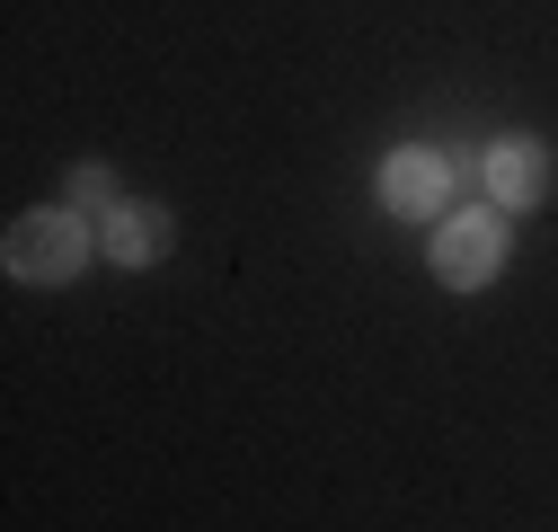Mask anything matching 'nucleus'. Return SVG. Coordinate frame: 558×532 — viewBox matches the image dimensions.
<instances>
[{
    "label": "nucleus",
    "instance_id": "obj_4",
    "mask_svg": "<svg viewBox=\"0 0 558 532\" xmlns=\"http://www.w3.org/2000/svg\"><path fill=\"white\" fill-rule=\"evenodd\" d=\"M98 249L116 257V266H160L169 257V214L160 205H107V222H98Z\"/></svg>",
    "mask_w": 558,
    "mask_h": 532
},
{
    "label": "nucleus",
    "instance_id": "obj_6",
    "mask_svg": "<svg viewBox=\"0 0 558 532\" xmlns=\"http://www.w3.org/2000/svg\"><path fill=\"white\" fill-rule=\"evenodd\" d=\"M72 195H81V205H124V195H116V178L89 160V169H72Z\"/></svg>",
    "mask_w": 558,
    "mask_h": 532
},
{
    "label": "nucleus",
    "instance_id": "obj_3",
    "mask_svg": "<svg viewBox=\"0 0 558 532\" xmlns=\"http://www.w3.org/2000/svg\"><path fill=\"white\" fill-rule=\"evenodd\" d=\"M381 205H390L399 222H444V214H452V160L426 152V143L390 152V160H381Z\"/></svg>",
    "mask_w": 558,
    "mask_h": 532
},
{
    "label": "nucleus",
    "instance_id": "obj_1",
    "mask_svg": "<svg viewBox=\"0 0 558 532\" xmlns=\"http://www.w3.org/2000/svg\"><path fill=\"white\" fill-rule=\"evenodd\" d=\"M89 249H98L89 214H72V205H36V214L10 222V240H0V266H10L19 285H72L81 266H89Z\"/></svg>",
    "mask_w": 558,
    "mask_h": 532
},
{
    "label": "nucleus",
    "instance_id": "obj_5",
    "mask_svg": "<svg viewBox=\"0 0 558 532\" xmlns=\"http://www.w3.org/2000/svg\"><path fill=\"white\" fill-rule=\"evenodd\" d=\"M487 195H497L506 214L549 205V152H541V143H523V133H514V143H497V152H487Z\"/></svg>",
    "mask_w": 558,
    "mask_h": 532
},
{
    "label": "nucleus",
    "instance_id": "obj_2",
    "mask_svg": "<svg viewBox=\"0 0 558 532\" xmlns=\"http://www.w3.org/2000/svg\"><path fill=\"white\" fill-rule=\"evenodd\" d=\"M435 276L452 293H478V285H497L506 276V214H487V205H461L435 222Z\"/></svg>",
    "mask_w": 558,
    "mask_h": 532
}]
</instances>
